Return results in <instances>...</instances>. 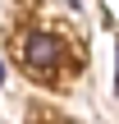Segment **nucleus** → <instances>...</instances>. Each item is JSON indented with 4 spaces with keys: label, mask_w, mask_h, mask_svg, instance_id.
I'll return each instance as SVG.
<instances>
[{
    "label": "nucleus",
    "mask_w": 119,
    "mask_h": 124,
    "mask_svg": "<svg viewBox=\"0 0 119 124\" xmlns=\"http://www.w3.org/2000/svg\"><path fill=\"white\" fill-rule=\"evenodd\" d=\"M60 55H64V46H60V37H50V32H32V37L23 41V64L37 69V74H50V69L60 64Z\"/></svg>",
    "instance_id": "1"
},
{
    "label": "nucleus",
    "mask_w": 119,
    "mask_h": 124,
    "mask_svg": "<svg viewBox=\"0 0 119 124\" xmlns=\"http://www.w3.org/2000/svg\"><path fill=\"white\" fill-rule=\"evenodd\" d=\"M0 83H5V60H0Z\"/></svg>",
    "instance_id": "2"
}]
</instances>
